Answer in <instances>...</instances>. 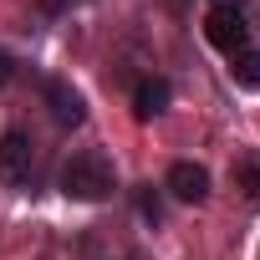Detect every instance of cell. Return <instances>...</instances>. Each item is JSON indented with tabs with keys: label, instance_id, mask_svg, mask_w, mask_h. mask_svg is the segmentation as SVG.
Masks as SVG:
<instances>
[{
	"label": "cell",
	"instance_id": "6da1fadb",
	"mask_svg": "<svg viewBox=\"0 0 260 260\" xmlns=\"http://www.w3.org/2000/svg\"><path fill=\"white\" fill-rule=\"evenodd\" d=\"M112 189H117V169H112L107 153L87 148V153H72V158L61 164V194H67V199H77V204H102Z\"/></svg>",
	"mask_w": 260,
	"mask_h": 260
},
{
	"label": "cell",
	"instance_id": "7a4b0ae2",
	"mask_svg": "<svg viewBox=\"0 0 260 260\" xmlns=\"http://www.w3.org/2000/svg\"><path fill=\"white\" fill-rule=\"evenodd\" d=\"M31 169H36V143L16 127L0 133V184L21 189V184H31Z\"/></svg>",
	"mask_w": 260,
	"mask_h": 260
},
{
	"label": "cell",
	"instance_id": "3957f363",
	"mask_svg": "<svg viewBox=\"0 0 260 260\" xmlns=\"http://www.w3.org/2000/svg\"><path fill=\"white\" fill-rule=\"evenodd\" d=\"M204 41H209L214 51H224V56L245 51V46H250V21H245V11H209V16H204Z\"/></svg>",
	"mask_w": 260,
	"mask_h": 260
},
{
	"label": "cell",
	"instance_id": "277c9868",
	"mask_svg": "<svg viewBox=\"0 0 260 260\" xmlns=\"http://www.w3.org/2000/svg\"><path fill=\"white\" fill-rule=\"evenodd\" d=\"M164 189H169L174 199H184V204H204V199H209V169L194 164V158H179V164L169 169Z\"/></svg>",
	"mask_w": 260,
	"mask_h": 260
},
{
	"label": "cell",
	"instance_id": "5b68a950",
	"mask_svg": "<svg viewBox=\"0 0 260 260\" xmlns=\"http://www.w3.org/2000/svg\"><path fill=\"white\" fill-rule=\"evenodd\" d=\"M41 92H46V107H51V117H56L61 127H77V122L87 117V102H82V92H77V87H67L61 77H51Z\"/></svg>",
	"mask_w": 260,
	"mask_h": 260
},
{
	"label": "cell",
	"instance_id": "8992f818",
	"mask_svg": "<svg viewBox=\"0 0 260 260\" xmlns=\"http://www.w3.org/2000/svg\"><path fill=\"white\" fill-rule=\"evenodd\" d=\"M169 97H174V87H169L164 77H143V82H138V92H133V112L148 122V117L169 112Z\"/></svg>",
	"mask_w": 260,
	"mask_h": 260
},
{
	"label": "cell",
	"instance_id": "52a82bcc",
	"mask_svg": "<svg viewBox=\"0 0 260 260\" xmlns=\"http://www.w3.org/2000/svg\"><path fill=\"white\" fill-rule=\"evenodd\" d=\"M230 179H235V189H240V199H245L250 209H260V153H245V158H235V169H230Z\"/></svg>",
	"mask_w": 260,
	"mask_h": 260
},
{
	"label": "cell",
	"instance_id": "ba28073f",
	"mask_svg": "<svg viewBox=\"0 0 260 260\" xmlns=\"http://www.w3.org/2000/svg\"><path fill=\"white\" fill-rule=\"evenodd\" d=\"M230 77H235V87H245V92H260V46H245V51H235V56H230Z\"/></svg>",
	"mask_w": 260,
	"mask_h": 260
},
{
	"label": "cell",
	"instance_id": "9c48e42d",
	"mask_svg": "<svg viewBox=\"0 0 260 260\" xmlns=\"http://www.w3.org/2000/svg\"><path fill=\"white\" fill-rule=\"evenodd\" d=\"M138 214H143L148 224H158V219H164V199L153 194V184H143V189H138Z\"/></svg>",
	"mask_w": 260,
	"mask_h": 260
},
{
	"label": "cell",
	"instance_id": "30bf717a",
	"mask_svg": "<svg viewBox=\"0 0 260 260\" xmlns=\"http://www.w3.org/2000/svg\"><path fill=\"white\" fill-rule=\"evenodd\" d=\"M11 77H16V56H11V51H6V46H0V87H6V82H11Z\"/></svg>",
	"mask_w": 260,
	"mask_h": 260
},
{
	"label": "cell",
	"instance_id": "8fae6325",
	"mask_svg": "<svg viewBox=\"0 0 260 260\" xmlns=\"http://www.w3.org/2000/svg\"><path fill=\"white\" fill-rule=\"evenodd\" d=\"M214 11H245V0H209Z\"/></svg>",
	"mask_w": 260,
	"mask_h": 260
}]
</instances>
